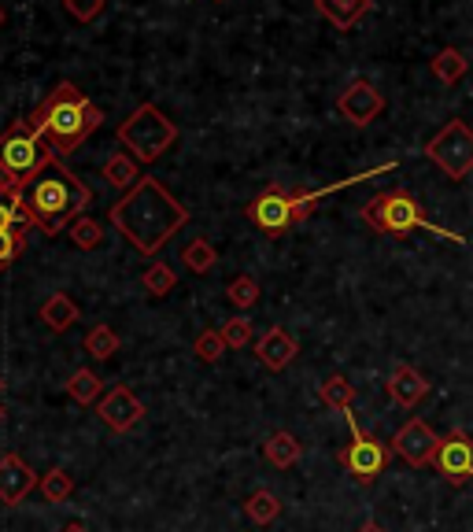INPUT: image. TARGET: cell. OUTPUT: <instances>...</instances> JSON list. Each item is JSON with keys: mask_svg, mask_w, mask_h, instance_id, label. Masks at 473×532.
I'll use <instances>...</instances> for the list:
<instances>
[{"mask_svg": "<svg viewBox=\"0 0 473 532\" xmlns=\"http://www.w3.org/2000/svg\"><path fill=\"white\" fill-rule=\"evenodd\" d=\"M108 218L141 255H159L170 237H178V230L189 222V207L178 196H170L159 178H141L111 207Z\"/></svg>", "mask_w": 473, "mask_h": 532, "instance_id": "cell-1", "label": "cell"}, {"mask_svg": "<svg viewBox=\"0 0 473 532\" xmlns=\"http://www.w3.org/2000/svg\"><path fill=\"white\" fill-rule=\"evenodd\" d=\"M30 126L45 137V145L52 148V156L67 159L71 152H78V148L89 141V133H97L100 126H104V111L85 97L74 82H60V85H52L49 97L34 108Z\"/></svg>", "mask_w": 473, "mask_h": 532, "instance_id": "cell-2", "label": "cell"}, {"mask_svg": "<svg viewBox=\"0 0 473 532\" xmlns=\"http://www.w3.org/2000/svg\"><path fill=\"white\" fill-rule=\"evenodd\" d=\"M93 204V189L74 174L63 159L49 163L34 182L23 189V211L34 222V230L56 237L60 230H71L74 218L85 215Z\"/></svg>", "mask_w": 473, "mask_h": 532, "instance_id": "cell-3", "label": "cell"}, {"mask_svg": "<svg viewBox=\"0 0 473 532\" xmlns=\"http://www.w3.org/2000/svg\"><path fill=\"white\" fill-rule=\"evenodd\" d=\"M363 222L370 226V230L385 233V237H407V233H414V230H425V233H433V237H440V241L459 244V248L466 244V237L437 226L433 218H425L418 196L407 193V189L377 193L370 204H363Z\"/></svg>", "mask_w": 473, "mask_h": 532, "instance_id": "cell-4", "label": "cell"}, {"mask_svg": "<svg viewBox=\"0 0 473 532\" xmlns=\"http://www.w3.org/2000/svg\"><path fill=\"white\" fill-rule=\"evenodd\" d=\"M122 148H130V156L137 163H156L167 156V148H174L178 141V126L156 108V104H141L130 119L119 126Z\"/></svg>", "mask_w": 473, "mask_h": 532, "instance_id": "cell-5", "label": "cell"}, {"mask_svg": "<svg viewBox=\"0 0 473 532\" xmlns=\"http://www.w3.org/2000/svg\"><path fill=\"white\" fill-rule=\"evenodd\" d=\"M49 163H56V156L45 145V137L30 126V119H19L15 126L0 133V167L8 170L19 185H30Z\"/></svg>", "mask_w": 473, "mask_h": 532, "instance_id": "cell-6", "label": "cell"}, {"mask_svg": "<svg viewBox=\"0 0 473 532\" xmlns=\"http://www.w3.org/2000/svg\"><path fill=\"white\" fill-rule=\"evenodd\" d=\"M344 422H348V433H352V440H348V444L337 451V462L344 466V470H348V477H352V481L374 484L381 473L389 470L392 448H389V444H381L377 436L363 433L352 411H344Z\"/></svg>", "mask_w": 473, "mask_h": 532, "instance_id": "cell-7", "label": "cell"}, {"mask_svg": "<svg viewBox=\"0 0 473 532\" xmlns=\"http://www.w3.org/2000/svg\"><path fill=\"white\" fill-rule=\"evenodd\" d=\"M425 159L437 163L451 182H462L473 170V130L462 119H448L444 130L425 145Z\"/></svg>", "mask_w": 473, "mask_h": 532, "instance_id": "cell-8", "label": "cell"}, {"mask_svg": "<svg viewBox=\"0 0 473 532\" xmlns=\"http://www.w3.org/2000/svg\"><path fill=\"white\" fill-rule=\"evenodd\" d=\"M244 211H248V218H252L255 226L267 233V237H281L285 230L296 226V215H292V193L289 189H281V185L263 189L252 204L244 207Z\"/></svg>", "mask_w": 473, "mask_h": 532, "instance_id": "cell-9", "label": "cell"}, {"mask_svg": "<svg viewBox=\"0 0 473 532\" xmlns=\"http://www.w3.org/2000/svg\"><path fill=\"white\" fill-rule=\"evenodd\" d=\"M437 448H440V436L433 433V425L425 422V418H411L400 433L392 436V455H400V459L407 462V466H414V470L433 466Z\"/></svg>", "mask_w": 473, "mask_h": 532, "instance_id": "cell-10", "label": "cell"}, {"mask_svg": "<svg viewBox=\"0 0 473 532\" xmlns=\"http://www.w3.org/2000/svg\"><path fill=\"white\" fill-rule=\"evenodd\" d=\"M337 111H340V119H348L352 126H370V122H377L381 119V111H385V93H381L370 78H355V82H348V89L337 97Z\"/></svg>", "mask_w": 473, "mask_h": 532, "instance_id": "cell-11", "label": "cell"}, {"mask_svg": "<svg viewBox=\"0 0 473 532\" xmlns=\"http://www.w3.org/2000/svg\"><path fill=\"white\" fill-rule=\"evenodd\" d=\"M437 473L444 477L448 484L462 488L466 481H473V440L466 433H448L440 436V448H437V459H433Z\"/></svg>", "mask_w": 473, "mask_h": 532, "instance_id": "cell-12", "label": "cell"}, {"mask_svg": "<svg viewBox=\"0 0 473 532\" xmlns=\"http://www.w3.org/2000/svg\"><path fill=\"white\" fill-rule=\"evenodd\" d=\"M97 414L111 433H130V429L145 418V403H141L126 385H115L111 392H104V399L97 403Z\"/></svg>", "mask_w": 473, "mask_h": 532, "instance_id": "cell-13", "label": "cell"}, {"mask_svg": "<svg viewBox=\"0 0 473 532\" xmlns=\"http://www.w3.org/2000/svg\"><path fill=\"white\" fill-rule=\"evenodd\" d=\"M37 484H41L37 481V473L30 470L15 451L0 455V503H4V507H19Z\"/></svg>", "mask_w": 473, "mask_h": 532, "instance_id": "cell-14", "label": "cell"}, {"mask_svg": "<svg viewBox=\"0 0 473 532\" xmlns=\"http://www.w3.org/2000/svg\"><path fill=\"white\" fill-rule=\"evenodd\" d=\"M296 355H300V344H296V337H292L289 329L281 326H270L263 337L255 340V359L267 366V370H274V374H281Z\"/></svg>", "mask_w": 473, "mask_h": 532, "instance_id": "cell-15", "label": "cell"}, {"mask_svg": "<svg viewBox=\"0 0 473 532\" xmlns=\"http://www.w3.org/2000/svg\"><path fill=\"white\" fill-rule=\"evenodd\" d=\"M389 396H392V403H400L403 411H414V407H418V403L429 396V381H425V377L418 374L414 366L400 363L389 374Z\"/></svg>", "mask_w": 473, "mask_h": 532, "instance_id": "cell-16", "label": "cell"}, {"mask_svg": "<svg viewBox=\"0 0 473 532\" xmlns=\"http://www.w3.org/2000/svg\"><path fill=\"white\" fill-rule=\"evenodd\" d=\"M315 8L337 30H352V26H359L366 15L374 12V0H315Z\"/></svg>", "mask_w": 473, "mask_h": 532, "instance_id": "cell-17", "label": "cell"}, {"mask_svg": "<svg viewBox=\"0 0 473 532\" xmlns=\"http://www.w3.org/2000/svg\"><path fill=\"white\" fill-rule=\"evenodd\" d=\"M100 178H104L111 189L130 193V189L141 182V163H137L130 152H111V156L104 159V167H100Z\"/></svg>", "mask_w": 473, "mask_h": 532, "instance_id": "cell-18", "label": "cell"}, {"mask_svg": "<svg viewBox=\"0 0 473 532\" xmlns=\"http://www.w3.org/2000/svg\"><path fill=\"white\" fill-rule=\"evenodd\" d=\"M37 315H41V322H45L52 333H67V329L78 322L82 311H78V303H74L67 292H52L49 300L41 303V311H37Z\"/></svg>", "mask_w": 473, "mask_h": 532, "instance_id": "cell-19", "label": "cell"}, {"mask_svg": "<svg viewBox=\"0 0 473 532\" xmlns=\"http://www.w3.org/2000/svg\"><path fill=\"white\" fill-rule=\"evenodd\" d=\"M263 455H267L270 466H278V470H289V466H296V462H300V455H304V444H300V440H296L292 433L278 429V433L267 436V444H263Z\"/></svg>", "mask_w": 473, "mask_h": 532, "instance_id": "cell-20", "label": "cell"}, {"mask_svg": "<svg viewBox=\"0 0 473 532\" xmlns=\"http://www.w3.org/2000/svg\"><path fill=\"white\" fill-rule=\"evenodd\" d=\"M82 348H85V355H89V359H97V363H108L111 355H119V333L100 322V326H93L89 333H85Z\"/></svg>", "mask_w": 473, "mask_h": 532, "instance_id": "cell-21", "label": "cell"}, {"mask_svg": "<svg viewBox=\"0 0 473 532\" xmlns=\"http://www.w3.org/2000/svg\"><path fill=\"white\" fill-rule=\"evenodd\" d=\"M429 67H433V78H437V82L459 85V78H466V71H470V60H466L459 49H440Z\"/></svg>", "mask_w": 473, "mask_h": 532, "instance_id": "cell-22", "label": "cell"}, {"mask_svg": "<svg viewBox=\"0 0 473 532\" xmlns=\"http://www.w3.org/2000/svg\"><path fill=\"white\" fill-rule=\"evenodd\" d=\"M182 266H189L193 274H211L219 266V248L207 241V237H196L182 248Z\"/></svg>", "mask_w": 473, "mask_h": 532, "instance_id": "cell-23", "label": "cell"}, {"mask_svg": "<svg viewBox=\"0 0 473 532\" xmlns=\"http://www.w3.org/2000/svg\"><path fill=\"white\" fill-rule=\"evenodd\" d=\"M67 396H71L74 403H82V407L100 403V399H104V381H100L93 370H74V374L67 377Z\"/></svg>", "mask_w": 473, "mask_h": 532, "instance_id": "cell-24", "label": "cell"}, {"mask_svg": "<svg viewBox=\"0 0 473 532\" xmlns=\"http://www.w3.org/2000/svg\"><path fill=\"white\" fill-rule=\"evenodd\" d=\"M318 396H322V403H326V407H333V411L344 414V411H352L355 385L344 374H329L326 381H322V388H318Z\"/></svg>", "mask_w": 473, "mask_h": 532, "instance_id": "cell-25", "label": "cell"}, {"mask_svg": "<svg viewBox=\"0 0 473 532\" xmlns=\"http://www.w3.org/2000/svg\"><path fill=\"white\" fill-rule=\"evenodd\" d=\"M244 514H248L255 525H270V521L281 518V499L274 496V492H267V488H259V492H252V496L244 499Z\"/></svg>", "mask_w": 473, "mask_h": 532, "instance_id": "cell-26", "label": "cell"}, {"mask_svg": "<svg viewBox=\"0 0 473 532\" xmlns=\"http://www.w3.org/2000/svg\"><path fill=\"white\" fill-rule=\"evenodd\" d=\"M141 285H145V292L152 300H163V296L178 285V274H174V266H167V263H152L145 274H141Z\"/></svg>", "mask_w": 473, "mask_h": 532, "instance_id": "cell-27", "label": "cell"}, {"mask_svg": "<svg viewBox=\"0 0 473 532\" xmlns=\"http://www.w3.org/2000/svg\"><path fill=\"white\" fill-rule=\"evenodd\" d=\"M41 496L49 499V503H67V499L74 496V477L67 470H60V466H52L45 477H41Z\"/></svg>", "mask_w": 473, "mask_h": 532, "instance_id": "cell-28", "label": "cell"}, {"mask_svg": "<svg viewBox=\"0 0 473 532\" xmlns=\"http://www.w3.org/2000/svg\"><path fill=\"white\" fill-rule=\"evenodd\" d=\"M226 300L237 307V311H252L255 303H259V281L252 274H241V278H233L226 285Z\"/></svg>", "mask_w": 473, "mask_h": 532, "instance_id": "cell-29", "label": "cell"}, {"mask_svg": "<svg viewBox=\"0 0 473 532\" xmlns=\"http://www.w3.org/2000/svg\"><path fill=\"white\" fill-rule=\"evenodd\" d=\"M0 230H23V233L34 230V222L23 211V193H15L12 200L0 196Z\"/></svg>", "mask_w": 473, "mask_h": 532, "instance_id": "cell-30", "label": "cell"}, {"mask_svg": "<svg viewBox=\"0 0 473 532\" xmlns=\"http://www.w3.org/2000/svg\"><path fill=\"white\" fill-rule=\"evenodd\" d=\"M71 241L74 248H82V252H93V248H100V241H104V230H100V222L97 218H74L71 222Z\"/></svg>", "mask_w": 473, "mask_h": 532, "instance_id": "cell-31", "label": "cell"}, {"mask_svg": "<svg viewBox=\"0 0 473 532\" xmlns=\"http://www.w3.org/2000/svg\"><path fill=\"white\" fill-rule=\"evenodd\" d=\"M222 351H226V340H222V329H204V333H196L193 340V355L200 363H219Z\"/></svg>", "mask_w": 473, "mask_h": 532, "instance_id": "cell-32", "label": "cell"}, {"mask_svg": "<svg viewBox=\"0 0 473 532\" xmlns=\"http://www.w3.org/2000/svg\"><path fill=\"white\" fill-rule=\"evenodd\" d=\"M252 337H255V326L244 315H233L230 322H222V340H226V348H248Z\"/></svg>", "mask_w": 473, "mask_h": 532, "instance_id": "cell-33", "label": "cell"}, {"mask_svg": "<svg viewBox=\"0 0 473 532\" xmlns=\"http://www.w3.org/2000/svg\"><path fill=\"white\" fill-rule=\"evenodd\" d=\"M26 237H30V233H23V230H0V274L23 255Z\"/></svg>", "mask_w": 473, "mask_h": 532, "instance_id": "cell-34", "label": "cell"}, {"mask_svg": "<svg viewBox=\"0 0 473 532\" xmlns=\"http://www.w3.org/2000/svg\"><path fill=\"white\" fill-rule=\"evenodd\" d=\"M63 8H67L74 23H97L104 8H108V0H63Z\"/></svg>", "mask_w": 473, "mask_h": 532, "instance_id": "cell-35", "label": "cell"}, {"mask_svg": "<svg viewBox=\"0 0 473 532\" xmlns=\"http://www.w3.org/2000/svg\"><path fill=\"white\" fill-rule=\"evenodd\" d=\"M23 189H26V185H19V182L12 178V174H8V170L0 167V196H8V200H12V196H15V193H23Z\"/></svg>", "mask_w": 473, "mask_h": 532, "instance_id": "cell-36", "label": "cell"}, {"mask_svg": "<svg viewBox=\"0 0 473 532\" xmlns=\"http://www.w3.org/2000/svg\"><path fill=\"white\" fill-rule=\"evenodd\" d=\"M60 532H89V529H85L82 521H67V525H63Z\"/></svg>", "mask_w": 473, "mask_h": 532, "instance_id": "cell-37", "label": "cell"}, {"mask_svg": "<svg viewBox=\"0 0 473 532\" xmlns=\"http://www.w3.org/2000/svg\"><path fill=\"white\" fill-rule=\"evenodd\" d=\"M355 532H385V529H381L377 521H363V525H359V529H355Z\"/></svg>", "mask_w": 473, "mask_h": 532, "instance_id": "cell-38", "label": "cell"}, {"mask_svg": "<svg viewBox=\"0 0 473 532\" xmlns=\"http://www.w3.org/2000/svg\"><path fill=\"white\" fill-rule=\"evenodd\" d=\"M0 422H4V403H0Z\"/></svg>", "mask_w": 473, "mask_h": 532, "instance_id": "cell-39", "label": "cell"}, {"mask_svg": "<svg viewBox=\"0 0 473 532\" xmlns=\"http://www.w3.org/2000/svg\"><path fill=\"white\" fill-rule=\"evenodd\" d=\"M0 26H4V8H0Z\"/></svg>", "mask_w": 473, "mask_h": 532, "instance_id": "cell-40", "label": "cell"}, {"mask_svg": "<svg viewBox=\"0 0 473 532\" xmlns=\"http://www.w3.org/2000/svg\"><path fill=\"white\" fill-rule=\"evenodd\" d=\"M0 388H4V381H0Z\"/></svg>", "mask_w": 473, "mask_h": 532, "instance_id": "cell-41", "label": "cell"}]
</instances>
